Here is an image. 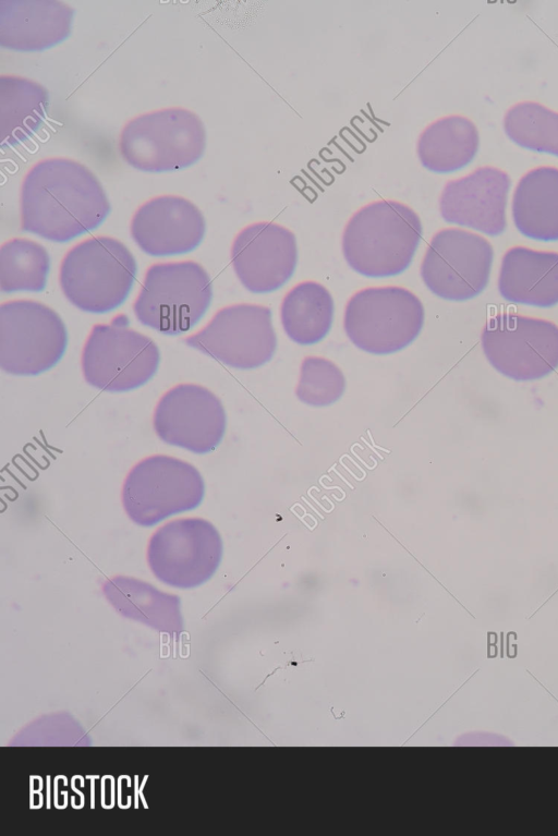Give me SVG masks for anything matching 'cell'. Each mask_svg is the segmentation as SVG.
<instances>
[{"instance_id":"obj_19","label":"cell","mask_w":558,"mask_h":836,"mask_svg":"<svg viewBox=\"0 0 558 836\" xmlns=\"http://www.w3.org/2000/svg\"><path fill=\"white\" fill-rule=\"evenodd\" d=\"M509 302L551 307L558 304V252L510 247L502 256L498 282Z\"/></svg>"},{"instance_id":"obj_4","label":"cell","mask_w":558,"mask_h":836,"mask_svg":"<svg viewBox=\"0 0 558 836\" xmlns=\"http://www.w3.org/2000/svg\"><path fill=\"white\" fill-rule=\"evenodd\" d=\"M206 147L201 118L180 107L137 116L125 123L119 152L131 167L144 172H168L196 163Z\"/></svg>"},{"instance_id":"obj_27","label":"cell","mask_w":558,"mask_h":836,"mask_svg":"<svg viewBox=\"0 0 558 836\" xmlns=\"http://www.w3.org/2000/svg\"><path fill=\"white\" fill-rule=\"evenodd\" d=\"M345 390L342 371L330 360L306 356L301 364L295 395L312 407H326L338 401Z\"/></svg>"},{"instance_id":"obj_14","label":"cell","mask_w":558,"mask_h":836,"mask_svg":"<svg viewBox=\"0 0 558 836\" xmlns=\"http://www.w3.org/2000/svg\"><path fill=\"white\" fill-rule=\"evenodd\" d=\"M153 424L166 444L204 455L222 440L227 416L220 399L209 389L180 384L160 398Z\"/></svg>"},{"instance_id":"obj_8","label":"cell","mask_w":558,"mask_h":836,"mask_svg":"<svg viewBox=\"0 0 558 836\" xmlns=\"http://www.w3.org/2000/svg\"><path fill=\"white\" fill-rule=\"evenodd\" d=\"M205 484L198 470L186 461L158 455L145 458L129 472L122 487V505L129 518L151 526L177 513L198 507Z\"/></svg>"},{"instance_id":"obj_7","label":"cell","mask_w":558,"mask_h":836,"mask_svg":"<svg viewBox=\"0 0 558 836\" xmlns=\"http://www.w3.org/2000/svg\"><path fill=\"white\" fill-rule=\"evenodd\" d=\"M160 353L147 336L132 329L126 315L95 325L84 344L81 366L90 386L125 392L146 384L157 372Z\"/></svg>"},{"instance_id":"obj_6","label":"cell","mask_w":558,"mask_h":836,"mask_svg":"<svg viewBox=\"0 0 558 836\" xmlns=\"http://www.w3.org/2000/svg\"><path fill=\"white\" fill-rule=\"evenodd\" d=\"M424 306L402 287H372L354 293L344 310L343 327L359 349L377 355L407 348L420 335Z\"/></svg>"},{"instance_id":"obj_13","label":"cell","mask_w":558,"mask_h":836,"mask_svg":"<svg viewBox=\"0 0 558 836\" xmlns=\"http://www.w3.org/2000/svg\"><path fill=\"white\" fill-rule=\"evenodd\" d=\"M184 343L230 367H259L271 360L277 348L271 311L247 303L226 306Z\"/></svg>"},{"instance_id":"obj_18","label":"cell","mask_w":558,"mask_h":836,"mask_svg":"<svg viewBox=\"0 0 558 836\" xmlns=\"http://www.w3.org/2000/svg\"><path fill=\"white\" fill-rule=\"evenodd\" d=\"M73 16L74 9L58 0H0V45L44 51L70 36Z\"/></svg>"},{"instance_id":"obj_2","label":"cell","mask_w":558,"mask_h":836,"mask_svg":"<svg viewBox=\"0 0 558 836\" xmlns=\"http://www.w3.org/2000/svg\"><path fill=\"white\" fill-rule=\"evenodd\" d=\"M423 227L417 214L391 199L369 203L349 219L342 252L349 266L369 278L401 274L412 262Z\"/></svg>"},{"instance_id":"obj_23","label":"cell","mask_w":558,"mask_h":836,"mask_svg":"<svg viewBox=\"0 0 558 836\" xmlns=\"http://www.w3.org/2000/svg\"><path fill=\"white\" fill-rule=\"evenodd\" d=\"M333 311V300L326 287L315 281L300 282L282 300L283 330L299 344L317 343L329 332Z\"/></svg>"},{"instance_id":"obj_12","label":"cell","mask_w":558,"mask_h":836,"mask_svg":"<svg viewBox=\"0 0 558 836\" xmlns=\"http://www.w3.org/2000/svg\"><path fill=\"white\" fill-rule=\"evenodd\" d=\"M493 259V246L485 238L446 228L432 238L422 261L421 277L435 295L466 301L487 287Z\"/></svg>"},{"instance_id":"obj_9","label":"cell","mask_w":558,"mask_h":836,"mask_svg":"<svg viewBox=\"0 0 558 836\" xmlns=\"http://www.w3.org/2000/svg\"><path fill=\"white\" fill-rule=\"evenodd\" d=\"M481 346L490 365L517 381L541 379L558 367V326L548 319L499 313L485 323Z\"/></svg>"},{"instance_id":"obj_15","label":"cell","mask_w":558,"mask_h":836,"mask_svg":"<svg viewBox=\"0 0 558 836\" xmlns=\"http://www.w3.org/2000/svg\"><path fill=\"white\" fill-rule=\"evenodd\" d=\"M230 255L243 287L253 293H268L292 277L298 263L296 239L283 226L255 222L236 234Z\"/></svg>"},{"instance_id":"obj_16","label":"cell","mask_w":558,"mask_h":836,"mask_svg":"<svg viewBox=\"0 0 558 836\" xmlns=\"http://www.w3.org/2000/svg\"><path fill=\"white\" fill-rule=\"evenodd\" d=\"M509 175L495 167H481L446 183L439 210L445 221L468 227L490 237L500 235L507 226L506 205Z\"/></svg>"},{"instance_id":"obj_10","label":"cell","mask_w":558,"mask_h":836,"mask_svg":"<svg viewBox=\"0 0 558 836\" xmlns=\"http://www.w3.org/2000/svg\"><path fill=\"white\" fill-rule=\"evenodd\" d=\"M68 332L49 306L14 300L0 306V366L11 375L35 376L53 367L63 356Z\"/></svg>"},{"instance_id":"obj_1","label":"cell","mask_w":558,"mask_h":836,"mask_svg":"<svg viewBox=\"0 0 558 836\" xmlns=\"http://www.w3.org/2000/svg\"><path fill=\"white\" fill-rule=\"evenodd\" d=\"M21 228L64 243L97 229L110 204L97 177L83 163L46 158L25 174L20 194Z\"/></svg>"},{"instance_id":"obj_26","label":"cell","mask_w":558,"mask_h":836,"mask_svg":"<svg viewBox=\"0 0 558 836\" xmlns=\"http://www.w3.org/2000/svg\"><path fill=\"white\" fill-rule=\"evenodd\" d=\"M504 129L517 145L558 157V112L537 102H519L507 111Z\"/></svg>"},{"instance_id":"obj_20","label":"cell","mask_w":558,"mask_h":836,"mask_svg":"<svg viewBox=\"0 0 558 836\" xmlns=\"http://www.w3.org/2000/svg\"><path fill=\"white\" fill-rule=\"evenodd\" d=\"M518 231L537 241H558V168L538 167L518 182L512 197Z\"/></svg>"},{"instance_id":"obj_22","label":"cell","mask_w":558,"mask_h":836,"mask_svg":"<svg viewBox=\"0 0 558 836\" xmlns=\"http://www.w3.org/2000/svg\"><path fill=\"white\" fill-rule=\"evenodd\" d=\"M478 145V131L471 120L448 116L430 123L421 133L416 152L424 168L437 173H449L469 165Z\"/></svg>"},{"instance_id":"obj_17","label":"cell","mask_w":558,"mask_h":836,"mask_svg":"<svg viewBox=\"0 0 558 836\" xmlns=\"http://www.w3.org/2000/svg\"><path fill=\"white\" fill-rule=\"evenodd\" d=\"M130 230L144 253L169 256L195 250L204 239L206 223L202 211L191 201L161 195L137 208Z\"/></svg>"},{"instance_id":"obj_5","label":"cell","mask_w":558,"mask_h":836,"mask_svg":"<svg viewBox=\"0 0 558 836\" xmlns=\"http://www.w3.org/2000/svg\"><path fill=\"white\" fill-rule=\"evenodd\" d=\"M211 299L210 277L198 263H157L145 274L133 312L144 326L179 335L202 319Z\"/></svg>"},{"instance_id":"obj_11","label":"cell","mask_w":558,"mask_h":836,"mask_svg":"<svg viewBox=\"0 0 558 836\" xmlns=\"http://www.w3.org/2000/svg\"><path fill=\"white\" fill-rule=\"evenodd\" d=\"M222 558V541L217 529L201 518L170 521L150 537L147 561L161 582L181 589L208 581Z\"/></svg>"},{"instance_id":"obj_3","label":"cell","mask_w":558,"mask_h":836,"mask_svg":"<svg viewBox=\"0 0 558 836\" xmlns=\"http://www.w3.org/2000/svg\"><path fill=\"white\" fill-rule=\"evenodd\" d=\"M137 274L130 250L119 240L98 235L74 245L63 257L59 281L64 296L81 311L104 314L129 296Z\"/></svg>"},{"instance_id":"obj_24","label":"cell","mask_w":558,"mask_h":836,"mask_svg":"<svg viewBox=\"0 0 558 836\" xmlns=\"http://www.w3.org/2000/svg\"><path fill=\"white\" fill-rule=\"evenodd\" d=\"M104 591L123 615L158 628H175L180 623L179 598L159 592L149 583L119 575L105 582Z\"/></svg>"},{"instance_id":"obj_21","label":"cell","mask_w":558,"mask_h":836,"mask_svg":"<svg viewBox=\"0 0 558 836\" xmlns=\"http://www.w3.org/2000/svg\"><path fill=\"white\" fill-rule=\"evenodd\" d=\"M49 108L47 89L35 81L0 76V145L15 147L41 126Z\"/></svg>"},{"instance_id":"obj_25","label":"cell","mask_w":558,"mask_h":836,"mask_svg":"<svg viewBox=\"0 0 558 836\" xmlns=\"http://www.w3.org/2000/svg\"><path fill=\"white\" fill-rule=\"evenodd\" d=\"M49 269V254L35 241L15 238L0 247V289L3 293L43 291Z\"/></svg>"}]
</instances>
